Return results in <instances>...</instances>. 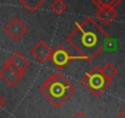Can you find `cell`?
<instances>
[{
	"label": "cell",
	"mask_w": 125,
	"mask_h": 118,
	"mask_svg": "<svg viewBox=\"0 0 125 118\" xmlns=\"http://www.w3.org/2000/svg\"><path fill=\"white\" fill-rule=\"evenodd\" d=\"M109 39L108 32L92 16H86L77 22L74 31L66 37V42L86 62H92L98 57Z\"/></svg>",
	"instance_id": "cell-1"
},
{
	"label": "cell",
	"mask_w": 125,
	"mask_h": 118,
	"mask_svg": "<svg viewBox=\"0 0 125 118\" xmlns=\"http://www.w3.org/2000/svg\"><path fill=\"white\" fill-rule=\"evenodd\" d=\"M41 94L56 108H60L76 91L75 86L61 73L56 71L48 76L39 87Z\"/></svg>",
	"instance_id": "cell-2"
},
{
	"label": "cell",
	"mask_w": 125,
	"mask_h": 118,
	"mask_svg": "<svg viewBox=\"0 0 125 118\" xmlns=\"http://www.w3.org/2000/svg\"><path fill=\"white\" fill-rule=\"evenodd\" d=\"M81 83L96 97H99L110 86V81L104 76L102 68H99L97 65L93 67L90 71L85 73Z\"/></svg>",
	"instance_id": "cell-3"
},
{
	"label": "cell",
	"mask_w": 125,
	"mask_h": 118,
	"mask_svg": "<svg viewBox=\"0 0 125 118\" xmlns=\"http://www.w3.org/2000/svg\"><path fill=\"white\" fill-rule=\"evenodd\" d=\"M120 3V0H92V4L97 8L96 17L102 25L108 26L118 17L116 5Z\"/></svg>",
	"instance_id": "cell-4"
},
{
	"label": "cell",
	"mask_w": 125,
	"mask_h": 118,
	"mask_svg": "<svg viewBox=\"0 0 125 118\" xmlns=\"http://www.w3.org/2000/svg\"><path fill=\"white\" fill-rule=\"evenodd\" d=\"M49 60L52 62V64L56 68V70L60 73L64 70L71 62L74 60H83V59L79 55H73L70 54V52L66 49L65 46H58L56 48L52 49L50 57H49Z\"/></svg>",
	"instance_id": "cell-5"
},
{
	"label": "cell",
	"mask_w": 125,
	"mask_h": 118,
	"mask_svg": "<svg viewBox=\"0 0 125 118\" xmlns=\"http://www.w3.org/2000/svg\"><path fill=\"white\" fill-rule=\"evenodd\" d=\"M5 32L14 41H20L28 31V26L19 17H14L5 25Z\"/></svg>",
	"instance_id": "cell-6"
},
{
	"label": "cell",
	"mask_w": 125,
	"mask_h": 118,
	"mask_svg": "<svg viewBox=\"0 0 125 118\" xmlns=\"http://www.w3.org/2000/svg\"><path fill=\"white\" fill-rule=\"evenodd\" d=\"M8 65H10L16 73H19L20 75H22V76H25V74H26V70L30 68V65H31V62L28 60V59L21 53V52H19V50H16V52H14L10 57H9V59L5 62Z\"/></svg>",
	"instance_id": "cell-7"
},
{
	"label": "cell",
	"mask_w": 125,
	"mask_h": 118,
	"mask_svg": "<svg viewBox=\"0 0 125 118\" xmlns=\"http://www.w3.org/2000/svg\"><path fill=\"white\" fill-rule=\"evenodd\" d=\"M30 53L38 63L42 64L47 60V59H49L50 53H52V48L45 41L41 39L30 49Z\"/></svg>",
	"instance_id": "cell-8"
},
{
	"label": "cell",
	"mask_w": 125,
	"mask_h": 118,
	"mask_svg": "<svg viewBox=\"0 0 125 118\" xmlns=\"http://www.w3.org/2000/svg\"><path fill=\"white\" fill-rule=\"evenodd\" d=\"M0 79H3L9 86L14 87L23 79V76L20 75L19 73H16L10 65H8L5 63L4 67L0 69Z\"/></svg>",
	"instance_id": "cell-9"
},
{
	"label": "cell",
	"mask_w": 125,
	"mask_h": 118,
	"mask_svg": "<svg viewBox=\"0 0 125 118\" xmlns=\"http://www.w3.org/2000/svg\"><path fill=\"white\" fill-rule=\"evenodd\" d=\"M20 4L25 6L28 10V12L33 14L41 9V6L44 4V0H20Z\"/></svg>",
	"instance_id": "cell-10"
},
{
	"label": "cell",
	"mask_w": 125,
	"mask_h": 118,
	"mask_svg": "<svg viewBox=\"0 0 125 118\" xmlns=\"http://www.w3.org/2000/svg\"><path fill=\"white\" fill-rule=\"evenodd\" d=\"M102 71H103V74H104V76L112 83L113 81V79L118 75V68L113 64V63H107L103 68H102Z\"/></svg>",
	"instance_id": "cell-11"
},
{
	"label": "cell",
	"mask_w": 125,
	"mask_h": 118,
	"mask_svg": "<svg viewBox=\"0 0 125 118\" xmlns=\"http://www.w3.org/2000/svg\"><path fill=\"white\" fill-rule=\"evenodd\" d=\"M50 10L56 15H61L68 10V4L62 0H54L50 4Z\"/></svg>",
	"instance_id": "cell-12"
},
{
	"label": "cell",
	"mask_w": 125,
	"mask_h": 118,
	"mask_svg": "<svg viewBox=\"0 0 125 118\" xmlns=\"http://www.w3.org/2000/svg\"><path fill=\"white\" fill-rule=\"evenodd\" d=\"M73 118H87V116H86L83 112H77L76 114L73 116Z\"/></svg>",
	"instance_id": "cell-13"
},
{
	"label": "cell",
	"mask_w": 125,
	"mask_h": 118,
	"mask_svg": "<svg viewBox=\"0 0 125 118\" xmlns=\"http://www.w3.org/2000/svg\"><path fill=\"white\" fill-rule=\"evenodd\" d=\"M115 118H125V108H123V111H121Z\"/></svg>",
	"instance_id": "cell-14"
},
{
	"label": "cell",
	"mask_w": 125,
	"mask_h": 118,
	"mask_svg": "<svg viewBox=\"0 0 125 118\" xmlns=\"http://www.w3.org/2000/svg\"><path fill=\"white\" fill-rule=\"evenodd\" d=\"M5 105V98L1 96V95H0V109H1L3 108V106Z\"/></svg>",
	"instance_id": "cell-15"
}]
</instances>
